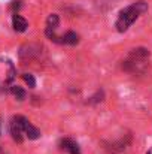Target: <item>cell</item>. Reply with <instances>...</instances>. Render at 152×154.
Wrapping results in <instances>:
<instances>
[{
    "label": "cell",
    "instance_id": "1",
    "mask_svg": "<svg viewBox=\"0 0 152 154\" xmlns=\"http://www.w3.org/2000/svg\"><path fill=\"white\" fill-rule=\"evenodd\" d=\"M146 11H148V3H145L143 0L136 2V3H133V5L124 8V9L119 12L118 20H116V23H115L116 30H118L119 33L127 32L128 27H130L140 15H143Z\"/></svg>",
    "mask_w": 152,
    "mask_h": 154
},
{
    "label": "cell",
    "instance_id": "6",
    "mask_svg": "<svg viewBox=\"0 0 152 154\" xmlns=\"http://www.w3.org/2000/svg\"><path fill=\"white\" fill-rule=\"evenodd\" d=\"M79 42V36L75 32H67L61 36V44L63 45H76Z\"/></svg>",
    "mask_w": 152,
    "mask_h": 154
},
{
    "label": "cell",
    "instance_id": "8",
    "mask_svg": "<svg viewBox=\"0 0 152 154\" xmlns=\"http://www.w3.org/2000/svg\"><path fill=\"white\" fill-rule=\"evenodd\" d=\"M10 91H12V94H13L18 100H24V99H25V91H24V88H21V87H18V85H13V87L10 88Z\"/></svg>",
    "mask_w": 152,
    "mask_h": 154
},
{
    "label": "cell",
    "instance_id": "4",
    "mask_svg": "<svg viewBox=\"0 0 152 154\" xmlns=\"http://www.w3.org/2000/svg\"><path fill=\"white\" fill-rule=\"evenodd\" d=\"M60 148L69 154H81V150H79L78 144L73 139H69V138H66V139H63L60 142Z\"/></svg>",
    "mask_w": 152,
    "mask_h": 154
},
{
    "label": "cell",
    "instance_id": "7",
    "mask_svg": "<svg viewBox=\"0 0 152 154\" xmlns=\"http://www.w3.org/2000/svg\"><path fill=\"white\" fill-rule=\"evenodd\" d=\"M24 135H25L28 139H37V138L40 136V132H39L33 124H30L28 121H25V126H24Z\"/></svg>",
    "mask_w": 152,
    "mask_h": 154
},
{
    "label": "cell",
    "instance_id": "2",
    "mask_svg": "<svg viewBox=\"0 0 152 154\" xmlns=\"http://www.w3.org/2000/svg\"><path fill=\"white\" fill-rule=\"evenodd\" d=\"M148 58H149V51L146 48L131 50L128 54V58L122 63V69L130 73H142L148 67Z\"/></svg>",
    "mask_w": 152,
    "mask_h": 154
},
{
    "label": "cell",
    "instance_id": "5",
    "mask_svg": "<svg viewBox=\"0 0 152 154\" xmlns=\"http://www.w3.org/2000/svg\"><path fill=\"white\" fill-rule=\"evenodd\" d=\"M12 26H13V30H15V32H18V33L25 32V30H27V27H28V24H27L25 18H22V17H21V15H18V14H15V15L12 17Z\"/></svg>",
    "mask_w": 152,
    "mask_h": 154
},
{
    "label": "cell",
    "instance_id": "3",
    "mask_svg": "<svg viewBox=\"0 0 152 154\" xmlns=\"http://www.w3.org/2000/svg\"><path fill=\"white\" fill-rule=\"evenodd\" d=\"M25 118L24 117H21V115H16V117H13L12 118V121H10V135H12V138H13V141H16V142H22V139H24V126H25Z\"/></svg>",
    "mask_w": 152,
    "mask_h": 154
},
{
    "label": "cell",
    "instance_id": "9",
    "mask_svg": "<svg viewBox=\"0 0 152 154\" xmlns=\"http://www.w3.org/2000/svg\"><path fill=\"white\" fill-rule=\"evenodd\" d=\"M22 78H24V81L28 84V87H36V81H34V78H33V75H30V73H24L22 75Z\"/></svg>",
    "mask_w": 152,
    "mask_h": 154
},
{
    "label": "cell",
    "instance_id": "10",
    "mask_svg": "<svg viewBox=\"0 0 152 154\" xmlns=\"http://www.w3.org/2000/svg\"><path fill=\"white\" fill-rule=\"evenodd\" d=\"M146 154H152V148H151V150H149V151H148V153H146Z\"/></svg>",
    "mask_w": 152,
    "mask_h": 154
}]
</instances>
